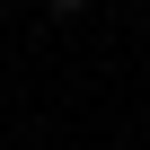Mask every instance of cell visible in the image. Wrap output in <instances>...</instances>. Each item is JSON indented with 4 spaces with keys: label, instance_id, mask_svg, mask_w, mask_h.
Segmentation results:
<instances>
[{
    "label": "cell",
    "instance_id": "cell-1",
    "mask_svg": "<svg viewBox=\"0 0 150 150\" xmlns=\"http://www.w3.org/2000/svg\"><path fill=\"white\" fill-rule=\"evenodd\" d=\"M44 9H53V18H80V9H88V0H44Z\"/></svg>",
    "mask_w": 150,
    "mask_h": 150
}]
</instances>
